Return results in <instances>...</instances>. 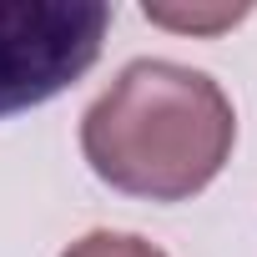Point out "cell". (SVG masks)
Masks as SVG:
<instances>
[{"label":"cell","instance_id":"6da1fadb","mask_svg":"<svg viewBox=\"0 0 257 257\" xmlns=\"http://www.w3.org/2000/svg\"><path fill=\"white\" fill-rule=\"evenodd\" d=\"M237 111L227 91L177 61H132L81 121L91 172L147 202L197 197L232 157Z\"/></svg>","mask_w":257,"mask_h":257},{"label":"cell","instance_id":"7a4b0ae2","mask_svg":"<svg viewBox=\"0 0 257 257\" xmlns=\"http://www.w3.org/2000/svg\"><path fill=\"white\" fill-rule=\"evenodd\" d=\"M111 31L106 6L0 0V116L31 111L81 81Z\"/></svg>","mask_w":257,"mask_h":257},{"label":"cell","instance_id":"3957f363","mask_svg":"<svg viewBox=\"0 0 257 257\" xmlns=\"http://www.w3.org/2000/svg\"><path fill=\"white\" fill-rule=\"evenodd\" d=\"M147 21L152 26H167V31H192V36H217V31H232L237 21H247L242 6H147Z\"/></svg>","mask_w":257,"mask_h":257},{"label":"cell","instance_id":"277c9868","mask_svg":"<svg viewBox=\"0 0 257 257\" xmlns=\"http://www.w3.org/2000/svg\"><path fill=\"white\" fill-rule=\"evenodd\" d=\"M61 257H167V252L142 237H126V232H91V237L71 242Z\"/></svg>","mask_w":257,"mask_h":257}]
</instances>
